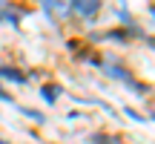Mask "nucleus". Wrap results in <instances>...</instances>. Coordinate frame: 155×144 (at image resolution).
Wrapping results in <instances>:
<instances>
[{
	"label": "nucleus",
	"instance_id": "1",
	"mask_svg": "<svg viewBox=\"0 0 155 144\" xmlns=\"http://www.w3.org/2000/svg\"><path fill=\"white\" fill-rule=\"evenodd\" d=\"M98 9H101V3H95V0H89V3H72V12H78L81 17H92Z\"/></svg>",
	"mask_w": 155,
	"mask_h": 144
},
{
	"label": "nucleus",
	"instance_id": "2",
	"mask_svg": "<svg viewBox=\"0 0 155 144\" xmlns=\"http://www.w3.org/2000/svg\"><path fill=\"white\" fill-rule=\"evenodd\" d=\"M40 95H43L46 104H55L58 95H61V87H58V84H46V87H40Z\"/></svg>",
	"mask_w": 155,
	"mask_h": 144
},
{
	"label": "nucleus",
	"instance_id": "3",
	"mask_svg": "<svg viewBox=\"0 0 155 144\" xmlns=\"http://www.w3.org/2000/svg\"><path fill=\"white\" fill-rule=\"evenodd\" d=\"M0 78H3V81H17V84L26 81V75H23L20 69H12V67H0Z\"/></svg>",
	"mask_w": 155,
	"mask_h": 144
},
{
	"label": "nucleus",
	"instance_id": "4",
	"mask_svg": "<svg viewBox=\"0 0 155 144\" xmlns=\"http://www.w3.org/2000/svg\"><path fill=\"white\" fill-rule=\"evenodd\" d=\"M0 101H12V95H9V92H6V89H3V87H0Z\"/></svg>",
	"mask_w": 155,
	"mask_h": 144
},
{
	"label": "nucleus",
	"instance_id": "5",
	"mask_svg": "<svg viewBox=\"0 0 155 144\" xmlns=\"http://www.w3.org/2000/svg\"><path fill=\"white\" fill-rule=\"evenodd\" d=\"M0 144H9V141H3V139H0Z\"/></svg>",
	"mask_w": 155,
	"mask_h": 144
},
{
	"label": "nucleus",
	"instance_id": "6",
	"mask_svg": "<svg viewBox=\"0 0 155 144\" xmlns=\"http://www.w3.org/2000/svg\"><path fill=\"white\" fill-rule=\"evenodd\" d=\"M152 17H155V6H152Z\"/></svg>",
	"mask_w": 155,
	"mask_h": 144
}]
</instances>
